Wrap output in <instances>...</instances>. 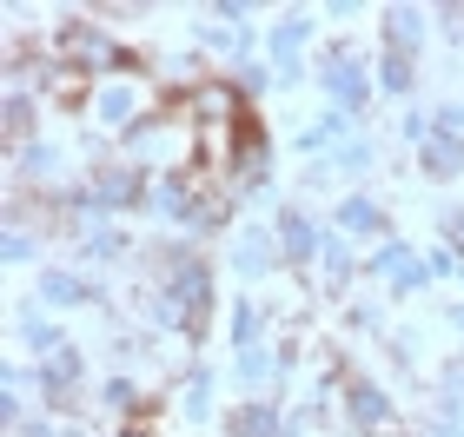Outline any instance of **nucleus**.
Wrapping results in <instances>:
<instances>
[{"instance_id": "1", "label": "nucleus", "mask_w": 464, "mask_h": 437, "mask_svg": "<svg viewBox=\"0 0 464 437\" xmlns=\"http://www.w3.org/2000/svg\"><path fill=\"white\" fill-rule=\"evenodd\" d=\"M312 73H319V93L332 100V113L352 119V113L372 107V67H365V47H358V40H332V47H319Z\"/></svg>"}, {"instance_id": "2", "label": "nucleus", "mask_w": 464, "mask_h": 437, "mask_svg": "<svg viewBox=\"0 0 464 437\" xmlns=\"http://www.w3.org/2000/svg\"><path fill=\"white\" fill-rule=\"evenodd\" d=\"M34 391H40V404H47V418L53 411H80L87 404V358H80V345H60L53 358H40L34 365Z\"/></svg>"}, {"instance_id": "3", "label": "nucleus", "mask_w": 464, "mask_h": 437, "mask_svg": "<svg viewBox=\"0 0 464 437\" xmlns=\"http://www.w3.org/2000/svg\"><path fill=\"white\" fill-rule=\"evenodd\" d=\"M418 173H425L431 185H451L464 173V100L438 107V133L418 146Z\"/></svg>"}, {"instance_id": "4", "label": "nucleus", "mask_w": 464, "mask_h": 437, "mask_svg": "<svg viewBox=\"0 0 464 437\" xmlns=\"http://www.w3.org/2000/svg\"><path fill=\"white\" fill-rule=\"evenodd\" d=\"M365 279H385L392 299H418V291L431 285V265L418 259L411 239H385V245H372V252H365Z\"/></svg>"}, {"instance_id": "5", "label": "nucleus", "mask_w": 464, "mask_h": 437, "mask_svg": "<svg viewBox=\"0 0 464 437\" xmlns=\"http://www.w3.org/2000/svg\"><path fill=\"white\" fill-rule=\"evenodd\" d=\"M146 193H153V179H146L140 166H93V179H87L93 219L100 213H133V205H146Z\"/></svg>"}, {"instance_id": "6", "label": "nucleus", "mask_w": 464, "mask_h": 437, "mask_svg": "<svg viewBox=\"0 0 464 437\" xmlns=\"http://www.w3.org/2000/svg\"><path fill=\"white\" fill-rule=\"evenodd\" d=\"M272 225H279V252H285V265H292V272H312L332 233L305 213V205H279V219H272Z\"/></svg>"}, {"instance_id": "7", "label": "nucleus", "mask_w": 464, "mask_h": 437, "mask_svg": "<svg viewBox=\"0 0 464 437\" xmlns=\"http://www.w3.org/2000/svg\"><path fill=\"white\" fill-rule=\"evenodd\" d=\"M339 398H345V424H352V431H365V437H378V431H392V424H398V404H392V391L378 385V378H358V371H352Z\"/></svg>"}, {"instance_id": "8", "label": "nucleus", "mask_w": 464, "mask_h": 437, "mask_svg": "<svg viewBox=\"0 0 464 437\" xmlns=\"http://www.w3.org/2000/svg\"><path fill=\"white\" fill-rule=\"evenodd\" d=\"M312 27H319L312 14H285L279 27L266 33V53H272V73H279V87H299V80H305V60H299V53H305Z\"/></svg>"}, {"instance_id": "9", "label": "nucleus", "mask_w": 464, "mask_h": 437, "mask_svg": "<svg viewBox=\"0 0 464 437\" xmlns=\"http://www.w3.org/2000/svg\"><path fill=\"white\" fill-rule=\"evenodd\" d=\"M279 265H285V252H279V225H246V233L232 239V272H239L246 285L272 279Z\"/></svg>"}, {"instance_id": "10", "label": "nucleus", "mask_w": 464, "mask_h": 437, "mask_svg": "<svg viewBox=\"0 0 464 437\" xmlns=\"http://www.w3.org/2000/svg\"><path fill=\"white\" fill-rule=\"evenodd\" d=\"M34 299L47 305V311H73V305H107V291H100L87 272H73V265H40Z\"/></svg>"}, {"instance_id": "11", "label": "nucleus", "mask_w": 464, "mask_h": 437, "mask_svg": "<svg viewBox=\"0 0 464 437\" xmlns=\"http://www.w3.org/2000/svg\"><path fill=\"white\" fill-rule=\"evenodd\" d=\"M332 233H345L352 245H365V239H372V245H385V239H398V233H392V219H385V205H378L372 193H345V199H339V213H332Z\"/></svg>"}, {"instance_id": "12", "label": "nucleus", "mask_w": 464, "mask_h": 437, "mask_svg": "<svg viewBox=\"0 0 464 437\" xmlns=\"http://www.w3.org/2000/svg\"><path fill=\"white\" fill-rule=\"evenodd\" d=\"M87 113L100 119V133H133L140 127V87L133 80H107V87H93V100H87Z\"/></svg>"}, {"instance_id": "13", "label": "nucleus", "mask_w": 464, "mask_h": 437, "mask_svg": "<svg viewBox=\"0 0 464 437\" xmlns=\"http://www.w3.org/2000/svg\"><path fill=\"white\" fill-rule=\"evenodd\" d=\"M226 431L232 437H292V418L279 411V398H239L226 411Z\"/></svg>"}, {"instance_id": "14", "label": "nucleus", "mask_w": 464, "mask_h": 437, "mask_svg": "<svg viewBox=\"0 0 464 437\" xmlns=\"http://www.w3.org/2000/svg\"><path fill=\"white\" fill-rule=\"evenodd\" d=\"M179 418L186 424H213L219 418V371L213 365H186V378H179Z\"/></svg>"}, {"instance_id": "15", "label": "nucleus", "mask_w": 464, "mask_h": 437, "mask_svg": "<svg viewBox=\"0 0 464 437\" xmlns=\"http://www.w3.org/2000/svg\"><path fill=\"white\" fill-rule=\"evenodd\" d=\"M14 338H20V345H27V351H34V358H53V351H60V345H73V338H67V331H60V325L47 318V305H40V299H27V305H20V311H14Z\"/></svg>"}, {"instance_id": "16", "label": "nucleus", "mask_w": 464, "mask_h": 437, "mask_svg": "<svg viewBox=\"0 0 464 437\" xmlns=\"http://www.w3.org/2000/svg\"><path fill=\"white\" fill-rule=\"evenodd\" d=\"M120 259H133V239H126V225L93 219L87 233H80V265H120Z\"/></svg>"}, {"instance_id": "17", "label": "nucleus", "mask_w": 464, "mask_h": 437, "mask_svg": "<svg viewBox=\"0 0 464 437\" xmlns=\"http://www.w3.org/2000/svg\"><path fill=\"white\" fill-rule=\"evenodd\" d=\"M345 139H352V119H345V113H319V119H305V127H299V153L325 166Z\"/></svg>"}, {"instance_id": "18", "label": "nucleus", "mask_w": 464, "mask_h": 437, "mask_svg": "<svg viewBox=\"0 0 464 437\" xmlns=\"http://www.w3.org/2000/svg\"><path fill=\"white\" fill-rule=\"evenodd\" d=\"M60 146H47V139H34V146H14V185H53L60 179Z\"/></svg>"}, {"instance_id": "19", "label": "nucleus", "mask_w": 464, "mask_h": 437, "mask_svg": "<svg viewBox=\"0 0 464 437\" xmlns=\"http://www.w3.org/2000/svg\"><path fill=\"white\" fill-rule=\"evenodd\" d=\"M425 27H431V14H418V7H385V53H411V60H418Z\"/></svg>"}, {"instance_id": "20", "label": "nucleus", "mask_w": 464, "mask_h": 437, "mask_svg": "<svg viewBox=\"0 0 464 437\" xmlns=\"http://www.w3.org/2000/svg\"><path fill=\"white\" fill-rule=\"evenodd\" d=\"M193 40H199V47H219V53H239V60L259 47V33H252V27H232V20H219V14H199Z\"/></svg>"}, {"instance_id": "21", "label": "nucleus", "mask_w": 464, "mask_h": 437, "mask_svg": "<svg viewBox=\"0 0 464 437\" xmlns=\"http://www.w3.org/2000/svg\"><path fill=\"white\" fill-rule=\"evenodd\" d=\"M0 119H7V139L14 146H34V127H40V107L27 87H7V100H0Z\"/></svg>"}, {"instance_id": "22", "label": "nucleus", "mask_w": 464, "mask_h": 437, "mask_svg": "<svg viewBox=\"0 0 464 437\" xmlns=\"http://www.w3.org/2000/svg\"><path fill=\"white\" fill-rule=\"evenodd\" d=\"M378 87L398 93V100H411V87H418V60H411V53H378Z\"/></svg>"}, {"instance_id": "23", "label": "nucleus", "mask_w": 464, "mask_h": 437, "mask_svg": "<svg viewBox=\"0 0 464 437\" xmlns=\"http://www.w3.org/2000/svg\"><path fill=\"white\" fill-rule=\"evenodd\" d=\"M232 345H266V311H259V299H239L232 305Z\"/></svg>"}, {"instance_id": "24", "label": "nucleus", "mask_w": 464, "mask_h": 437, "mask_svg": "<svg viewBox=\"0 0 464 437\" xmlns=\"http://www.w3.org/2000/svg\"><path fill=\"white\" fill-rule=\"evenodd\" d=\"M378 166V146L372 139H345L339 153H332V173H372Z\"/></svg>"}, {"instance_id": "25", "label": "nucleus", "mask_w": 464, "mask_h": 437, "mask_svg": "<svg viewBox=\"0 0 464 437\" xmlns=\"http://www.w3.org/2000/svg\"><path fill=\"white\" fill-rule=\"evenodd\" d=\"M0 252H7V265H34L40 259V239L27 233V225H7V245H0Z\"/></svg>"}, {"instance_id": "26", "label": "nucleus", "mask_w": 464, "mask_h": 437, "mask_svg": "<svg viewBox=\"0 0 464 437\" xmlns=\"http://www.w3.org/2000/svg\"><path fill=\"white\" fill-rule=\"evenodd\" d=\"M438 233H445V245L464 259V205H445V213H438Z\"/></svg>"}, {"instance_id": "27", "label": "nucleus", "mask_w": 464, "mask_h": 437, "mask_svg": "<svg viewBox=\"0 0 464 437\" xmlns=\"http://www.w3.org/2000/svg\"><path fill=\"white\" fill-rule=\"evenodd\" d=\"M425 265H431V279H464V259L451 252V245H438V252H425Z\"/></svg>"}, {"instance_id": "28", "label": "nucleus", "mask_w": 464, "mask_h": 437, "mask_svg": "<svg viewBox=\"0 0 464 437\" xmlns=\"http://www.w3.org/2000/svg\"><path fill=\"white\" fill-rule=\"evenodd\" d=\"M345 325H352V331H385V311H378V305H352Z\"/></svg>"}, {"instance_id": "29", "label": "nucleus", "mask_w": 464, "mask_h": 437, "mask_svg": "<svg viewBox=\"0 0 464 437\" xmlns=\"http://www.w3.org/2000/svg\"><path fill=\"white\" fill-rule=\"evenodd\" d=\"M438 20H445V33L464 40V7H438Z\"/></svg>"}, {"instance_id": "30", "label": "nucleus", "mask_w": 464, "mask_h": 437, "mask_svg": "<svg viewBox=\"0 0 464 437\" xmlns=\"http://www.w3.org/2000/svg\"><path fill=\"white\" fill-rule=\"evenodd\" d=\"M113 437H160V431H153V424H146V418H133V424H120Z\"/></svg>"}, {"instance_id": "31", "label": "nucleus", "mask_w": 464, "mask_h": 437, "mask_svg": "<svg viewBox=\"0 0 464 437\" xmlns=\"http://www.w3.org/2000/svg\"><path fill=\"white\" fill-rule=\"evenodd\" d=\"M425 437H464V424H445V418H431V424H425Z\"/></svg>"}, {"instance_id": "32", "label": "nucleus", "mask_w": 464, "mask_h": 437, "mask_svg": "<svg viewBox=\"0 0 464 437\" xmlns=\"http://www.w3.org/2000/svg\"><path fill=\"white\" fill-rule=\"evenodd\" d=\"M451 331H458V338H464V299L451 305Z\"/></svg>"}]
</instances>
